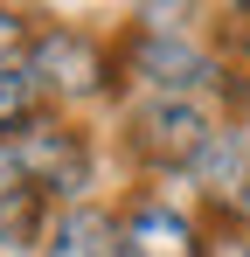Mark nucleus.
I'll return each instance as SVG.
<instances>
[{
  "instance_id": "obj_1",
  "label": "nucleus",
  "mask_w": 250,
  "mask_h": 257,
  "mask_svg": "<svg viewBox=\"0 0 250 257\" xmlns=\"http://www.w3.org/2000/svg\"><path fill=\"white\" fill-rule=\"evenodd\" d=\"M215 139H222V118L188 97H132L125 111V146L153 174H195Z\"/></svg>"
},
{
  "instance_id": "obj_2",
  "label": "nucleus",
  "mask_w": 250,
  "mask_h": 257,
  "mask_svg": "<svg viewBox=\"0 0 250 257\" xmlns=\"http://www.w3.org/2000/svg\"><path fill=\"white\" fill-rule=\"evenodd\" d=\"M7 153H14V167L42 188V202H63V209L90 202V181H97V146H90V132H77L70 118L35 111L28 125L7 139Z\"/></svg>"
},
{
  "instance_id": "obj_3",
  "label": "nucleus",
  "mask_w": 250,
  "mask_h": 257,
  "mask_svg": "<svg viewBox=\"0 0 250 257\" xmlns=\"http://www.w3.org/2000/svg\"><path fill=\"white\" fill-rule=\"evenodd\" d=\"M21 70H28L35 97H56V104H97L118 84V56L83 28H35L21 49Z\"/></svg>"
},
{
  "instance_id": "obj_4",
  "label": "nucleus",
  "mask_w": 250,
  "mask_h": 257,
  "mask_svg": "<svg viewBox=\"0 0 250 257\" xmlns=\"http://www.w3.org/2000/svg\"><path fill=\"white\" fill-rule=\"evenodd\" d=\"M118 77H132L139 97H188L208 104V90H222V63L202 42H188L181 28H132L118 56Z\"/></svg>"
},
{
  "instance_id": "obj_5",
  "label": "nucleus",
  "mask_w": 250,
  "mask_h": 257,
  "mask_svg": "<svg viewBox=\"0 0 250 257\" xmlns=\"http://www.w3.org/2000/svg\"><path fill=\"white\" fill-rule=\"evenodd\" d=\"M118 257H208L195 215L160 202V195H139L118 209Z\"/></svg>"
},
{
  "instance_id": "obj_6",
  "label": "nucleus",
  "mask_w": 250,
  "mask_h": 257,
  "mask_svg": "<svg viewBox=\"0 0 250 257\" xmlns=\"http://www.w3.org/2000/svg\"><path fill=\"white\" fill-rule=\"evenodd\" d=\"M42 236H49V202H42L35 181L14 167V153L0 146V250H7V257H28Z\"/></svg>"
},
{
  "instance_id": "obj_7",
  "label": "nucleus",
  "mask_w": 250,
  "mask_h": 257,
  "mask_svg": "<svg viewBox=\"0 0 250 257\" xmlns=\"http://www.w3.org/2000/svg\"><path fill=\"white\" fill-rule=\"evenodd\" d=\"M42 257H118V215H104L97 202H77V209L49 215Z\"/></svg>"
},
{
  "instance_id": "obj_8",
  "label": "nucleus",
  "mask_w": 250,
  "mask_h": 257,
  "mask_svg": "<svg viewBox=\"0 0 250 257\" xmlns=\"http://www.w3.org/2000/svg\"><path fill=\"white\" fill-rule=\"evenodd\" d=\"M35 111H42V97H35V84H28V70H21V63H0V146L28 125Z\"/></svg>"
},
{
  "instance_id": "obj_9",
  "label": "nucleus",
  "mask_w": 250,
  "mask_h": 257,
  "mask_svg": "<svg viewBox=\"0 0 250 257\" xmlns=\"http://www.w3.org/2000/svg\"><path fill=\"white\" fill-rule=\"evenodd\" d=\"M28 35H35V14L0 7V63H14V49H28Z\"/></svg>"
},
{
  "instance_id": "obj_10",
  "label": "nucleus",
  "mask_w": 250,
  "mask_h": 257,
  "mask_svg": "<svg viewBox=\"0 0 250 257\" xmlns=\"http://www.w3.org/2000/svg\"><path fill=\"white\" fill-rule=\"evenodd\" d=\"M243 257H250V250H243Z\"/></svg>"
}]
</instances>
